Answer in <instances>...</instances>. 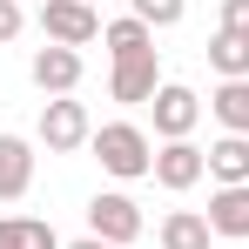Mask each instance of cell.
I'll return each mask as SVG.
<instances>
[{"label": "cell", "mask_w": 249, "mask_h": 249, "mask_svg": "<svg viewBox=\"0 0 249 249\" xmlns=\"http://www.w3.org/2000/svg\"><path fill=\"white\" fill-rule=\"evenodd\" d=\"M20 27H27L20 0H0V47H7V41H20Z\"/></svg>", "instance_id": "cell-18"}, {"label": "cell", "mask_w": 249, "mask_h": 249, "mask_svg": "<svg viewBox=\"0 0 249 249\" xmlns=\"http://www.w3.org/2000/svg\"><path fill=\"white\" fill-rule=\"evenodd\" d=\"M209 68H215V81H243L249 74V34H209Z\"/></svg>", "instance_id": "cell-16"}, {"label": "cell", "mask_w": 249, "mask_h": 249, "mask_svg": "<svg viewBox=\"0 0 249 249\" xmlns=\"http://www.w3.org/2000/svg\"><path fill=\"white\" fill-rule=\"evenodd\" d=\"M27 81L41 88L47 101H54V94H74V88H81V54H74V47H34V61H27Z\"/></svg>", "instance_id": "cell-8"}, {"label": "cell", "mask_w": 249, "mask_h": 249, "mask_svg": "<svg viewBox=\"0 0 249 249\" xmlns=\"http://www.w3.org/2000/svg\"><path fill=\"white\" fill-rule=\"evenodd\" d=\"M202 175H209V148H196V142H162L155 148V182L168 196H189Z\"/></svg>", "instance_id": "cell-6"}, {"label": "cell", "mask_w": 249, "mask_h": 249, "mask_svg": "<svg viewBox=\"0 0 249 249\" xmlns=\"http://www.w3.org/2000/svg\"><path fill=\"white\" fill-rule=\"evenodd\" d=\"M34 142H41L47 155H74V148H88V142H94V115H88V101H74V94L41 101V128H34Z\"/></svg>", "instance_id": "cell-2"}, {"label": "cell", "mask_w": 249, "mask_h": 249, "mask_svg": "<svg viewBox=\"0 0 249 249\" xmlns=\"http://www.w3.org/2000/svg\"><path fill=\"white\" fill-rule=\"evenodd\" d=\"M162 88V54H135V61H115L108 68V94L128 101V108H148Z\"/></svg>", "instance_id": "cell-7"}, {"label": "cell", "mask_w": 249, "mask_h": 249, "mask_svg": "<svg viewBox=\"0 0 249 249\" xmlns=\"http://www.w3.org/2000/svg\"><path fill=\"white\" fill-rule=\"evenodd\" d=\"M88 148H94V162L108 168L115 182H142V175H155V142H148L142 122H101Z\"/></svg>", "instance_id": "cell-1"}, {"label": "cell", "mask_w": 249, "mask_h": 249, "mask_svg": "<svg viewBox=\"0 0 249 249\" xmlns=\"http://www.w3.org/2000/svg\"><path fill=\"white\" fill-rule=\"evenodd\" d=\"M68 249H115V243H101V236H74Z\"/></svg>", "instance_id": "cell-20"}, {"label": "cell", "mask_w": 249, "mask_h": 249, "mask_svg": "<svg viewBox=\"0 0 249 249\" xmlns=\"http://www.w3.org/2000/svg\"><path fill=\"white\" fill-rule=\"evenodd\" d=\"M101 47H108V61L155 54V27H148V20H135V14H122V20H101Z\"/></svg>", "instance_id": "cell-12"}, {"label": "cell", "mask_w": 249, "mask_h": 249, "mask_svg": "<svg viewBox=\"0 0 249 249\" xmlns=\"http://www.w3.org/2000/svg\"><path fill=\"white\" fill-rule=\"evenodd\" d=\"M209 115L222 122V135H249V74H243V81H215Z\"/></svg>", "instance_id": "cell-14"}, {"label": "cell", "mask_w": 249, "mask_h": 249, "mask_svg": "<svg viewBox=\"0 0 249 249\" xmlns=\"http://www.w3.org/2000/svg\"><path fill=\"white\" fill-rule=\"evenodd\" d=\"M142 229H148V222H142V202H135L128 189H94V196H88V236L128 249Z\"/></svg>", "instance_id": "cell-3"}, {"label": "cell", "mask_w": 249, "mask_h": 249, "mask_svg": "<svg viewBox=\"0 0 249 249\" xmlns=\"http://www.w3.org/2000/svg\"><path fill=\"white\" fill-rule=\"evenodd\" d=\"M209 182H215V189L249 182V135H215V142H209Z\"/></svg>", "instance_id": "cell-11"}, {"label": "cell", "mask_w": 249, "mask_h": 249, "mask_svg": "<svg viewBox=\"0 0 249 249\" xmlns=\"http://www.w3.org/2000/svg\"><path fill=\"white\" fill-rule=\"evenodd\" d=\"M148 108H155V135H162V142H189L196 122H202V94L189 81H162Z\"/></svg>", "instance_id": "cell-5"}, {"label": "cell", "mask_w": 249, "mask_h": 249, "mask_svg": "<svg viewBox=\"0 0 249 249\" xmlns=\"http://www.w3.org/2000/svg\"><path fill=\"white\" fill-rule=\"evenodd\" d=\"M0 249H68L41 215H0Z\"/></svg>", "instance_id": "cell-15"}, {"label": "cell", "mask_w": 249, "mask_h": 249, "mask_svg": "<svg viewBox=\"0 0 249 249\" xmlns=\"http://www.w3.org/2000/svg\"><path fill=\"white\" fill-rule=\"evenodd\" d=\"M202 215H209V229H215L222 243H249V182H236V189H215Z\"/></svg>", "instance_id": "cell-9"}, {"label": "cell", "mask_w": 249, "mask_h": 249, "mask_svg": "<svg viewBox=\"0 0 249 249\" xmlns=\"http://www.w3.org/2000/svg\"><path fill=\"white\" fill-rule=\"evenodd\" d=\"M128 14H135V20H148V27L162 34V27H182L189 0H128Z\"/></svg>", "instance_id": "cell-17"}, {"label": "cell", "mask_w": 249, "mask_h": 249, "mask_svg": "<svg viewBox=\"0 0 249 249\" xmlns=\"http://www.w3.org/2000/svg\"><path fill=\"white\" fill-rule=\"evenodd\" d=\"M41 34L54 47H74L81 54L88 41H101V14L88 0H41Z\"/></svg>", "instance_id": "cell-4"}, {"label": "cell", "mask_w": 249, "mask_h": 249, "mask_svg": "<svg viewBox=\"0 0 249 249\" xmlns=\"http://www.w3.org/2000/svg\"><path fill=\"white\" fill-rule=\"evenodd\" d=\"M27 189H34V142L0 135V202H20Z\"/></svg>", "instance_id": "cell-10"}, {"label": "cell", "mask_w": 249, "mask_h": 249, "mask_svg": "<svg viewBox=\"0 0 249 249\" xmlns=\"http://www.w3.org/2000/svg\"><path fill=\"white\" fill-rule=\"evenodd\" d=\"M155 243H162V249H209V243H215V229H209L202 209H168L162 229H155Z\"/></svg>", "instance_id": "cell-13"}, {"label": "cell", "mask_w": 249, "mask_h": 249, "mask_svg": "<svg viewBox=\"0 0 249 249\" xmlns=\"http://www.w3.org/2000/svg\"><path fill=\"white\" fill-rule=\"evenodd\" d=\"M222 34H249V0H222Z\"/></svg>", "instance_id": "cell-19"}]
</instances>
